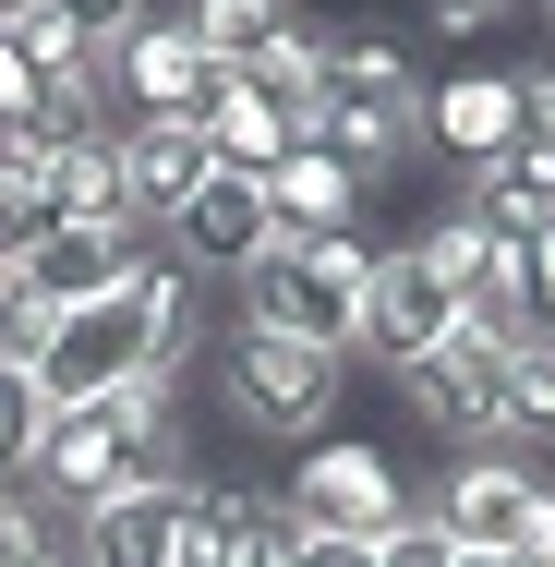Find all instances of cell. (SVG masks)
Wrapping results in <instances>:
<instances>
[{
    "label": "cell",
    "instance_id": "cell-1",
    "mask_svg": "<svg viewBox=\"0 0 555 567\" xmlns=\"http://www.w3.org/2000/svg\"><path fill=\"white\" fill-rule=\"evenodd\" d=\"M218 411L254 435V447H315L350 411V350L278 339V327H229L218 339Z\"/></svg>",
    "mask_w": 555,
    "mask_h": 567
},
{
    "label": "cell",
    "instance_id": "cell-2",
    "mask_svg": "<svg viewBox=\"0 0 555 567\" xmlns=\"http://www.w3.org/2000/svg\"><path fill=\"white\" fill-rule=\"evenodd\" d=\"M374 229H315V241H278L254 278H229V327H278V339L350 350L362 339V278H374Z\"/></svg>",
    "mask_w": 555,
    "mask_h": 567
},
{
    "label": "cell",
    "instance_id": "cell-3",
    "mask_svg": "<svg viewBox=\"0 0 555 567\" xmlns=\"http://www.w3.org/2000/svg\"><path fill=\"white\" fill-rule=\"evenodd\" d=\"M278 507L302 519V532H350V544H387L399 519H411V483H399V447H374V435H315V447H290V483H278Z\"/></svg>",
    "mask_w": 555,
    "mask_h": 567
},
{
    "label": "cell",
    "instance_id": "cell-4",
    "mask_svg": "<svg viewBox=\"0 0 555 567\" xmlns=\"http://www.w3.org/2000/svg\"><path fill=\"white\" fill-rule=\"evenodd\" d=\"M97 73H110V110H121V121H194V110L229 85L182 12H145V24L97 37Z\"/></svg>",
    "mask_w": 555,
    "mask_h": 567
},
{
    "label": "cell",
    "instance_id": "cell-5",
    "mask_svg": "<svg viewBox=\"0 0 555 567\" xmlns=\"http://www.w3.org/2000/svg\"><path fill=\"white\" fill-rule=\"evenodd\" d=\"M446 339H459V290H446L411 241H387V254H374V278H362V339H350V362L411 374V362L446 350Z\"/></svg>",
    "mask_w": 555,
    "mask_h": 567
},
{
    "label": "cell",
    "instance_id": "cell-6",
    "mask_svg": "<svg viewBox=\"0 0 555 567\" xmlns=\"http://www.w3.org/2000/svg\"><path fill=\"white\" fill-rule=\"evenodd\" d=\"M544 483H555V471H544V458H520V447H446L423 519H435L459 556H507V532H520V507H532Z\"/></svg>",
    "mask_w": 555,
    "mask_h": 567
},
{
    "label": "cell",
    "instance_id": "cell-7",
    "mask_svg": "<svg viewBox=\"0 0 555 567\" xmlns=\"http://www.w3.org/2000/svg\"><path fill=\"white\" fill-rule=\"evenodd\" d=\"M157 254H169L182 278H254V266L278 254V229H266V182H254V169H218L182 218L157 229Z\"/></svg>",
    "mask_w": 555,
    "mask_h": 567
},
{
    "label": "cell",
    "instance_id": "cell-8",
    "mask_svg": "<svg viewBox=\"0 0 555 567\" xmlns=\"http://www.w3.org/2000/svg\"><path fill=\"white\" fill-rule=\"evenodd\" d=\"M495 362H507V350L459 327L446 350H423V362L399 374V399H411V423H423L435 447H495Z\"/></svg>",
    "mask_w": 555,
    "mask_h": 567
},
{
    "label": "cell",
    "instance_id": "cell-9",
    "mask_svg": "<svg viewBox=\"0 0 555 567\" xmlns=\"http://www.w3.org/2000/svg\"><path fill=\"white\" fill-rule=\"evenodd\" d=\"M507 145H520V73H507V61L435 73V97H423V157L483 169V157H507Z\"/></svg>",
    "mask_w": 555,
    "mask_h": 567
},
{
    "label": "cell",
    "instance_id": "cell-10",
    "mask_svg": "<svg viewBox=\"0 0 555 567\" xmlns=\"http://www.w3.org/2000/svg\"><path fill=\"white\" fill-rule=\"evenodd\" d=\"M423 97H435V73H411V85H338L327 121H315V145H338L362 182L374 169H411L423 157Z\"/></svg>",
    "mask_w": 555,
    "mask_h": 567
},
{
    "label": "cell",
    "instance_id": "cell-11",
    "mask_svg": "<svg viewBox=\"0 0 555 567\" xmlns=\"http://www.w3.org/2000/svg\"><path fill=\"white\" fill-rule=\"evenodd\" d=\"M446 206L483 229V241H544L555 229V145H507V157H483V169H459L446 182Z\"/></svg>",
    "mask_w": 555,
    "mask_h": 567
},
{
    "label": "cell",
    "instance_id": "cell-12",
    "mask_svg": "<svg viewBox=\"0 0 555 567\" xmlns=\"http://www.w3.org/2000/svg\"><path fill=\"white\" fill-rule=\"evenodd\" d=\"M121 182H133V218H145V241H157V229L218 182L206 121H121Z\"/></svg>",
    "mask_w": 555,
    "mask_h": 567
},
{
    "label": "cell",
    "instance_id": "cell-13",
    "mask_svg": "<svg viewBox=\"0 0 555 567\" xmlns=\"http://www.w3.org/2000/svg\"><path fill=\"white\" fill-rule=\"evenodd\" d=\"M362 169L338 157V145H290L278 169H266V229L278 241H315V229H362Z\"/></svg>",
    "mask_w": 555,
    "mask_h": 567
},
{
    "label": "cell",
    "instance_id": "cell-14",
    "mask_svg": "<svg viewBox=\"0 0 555 567\" xmlns=\"http://www.w3.org/2000/svg\"><path fill=\"white\" fill-rule=\"evenodd\" d=\"M241 85H254V97H278V110H290V133L315 145V121H327V97H338V85H327V24H302V12H290V24L241 61Z\"/></svg>",
    "mask_w": 555,
    "mask_h": 567
},
{
    "label": "cell",
    "instance_id": "cell-15",
    "mask_svg": "<svg viewBox=\"0 0 555 567\" xmlns=\"http://www.w3.org/2000/svg\"><path fill=\"white\" fill-rule=\"evenodd\" d=\"M133 254H145V241H121V229H85V218H61L49 241H37V254H24V266H12V278H37V290H49V302L73 315V302L121 290V266H133Z\"/></svg>",
    "mask_w": 555,
    "mask_h": 567
},
{
    "label": "cell",
    "instance_id": "cell-16",
    "mask_svg": "<svg viewBox=\"0 0 555 567\" xmlns=\"http://www.w3.org/2000/svg\"><path fill=\"white\" fill-rule=\"evenodd\" d=\"M495 447L555 458V339H544V327L507 339V362H495Z\"/></svg>",
    "mask_w": 555,
    "mask_h": 567
},
{
    "label": "cell",
    "instance_id": "cell-17",
    "mask_svg": "<svg viewBox=\"0 0 555 567\" xmlns=\"http://www.w3.org/2000/svg\"><path fill=\"white\" fill-rule=\"evenodd\" d=\"M49 194H61V218L145 241V218H133V182H121V133H85V145H61V157H49Z\"/></svg>",
    "mask_w": 555,
    "mask_h": 567
},
{
    "label": "cell",
    "instance_id": "cell-18",
    "mask_svg": "<svg viewBox=\"0 0 555 567\" xmlns=\"http://www.w3.org/2000/svg\"><path fill=\"white\" fill-rule=\"evenodd\" d=\"M194 121H206V157H218V169H254V182H266V169L302 145V133H290V110H278V97H254L241 73H229V85H218Z\"/></svg>",
    "mask_w": 555,
    "mask_h": 567
},
{
    "label": "cell",
    "instance_id": "cell-19",
    "mask_svg": "<svg viewBox=\"0 0 555 567\" xmlns=\"http://www.w3.org/2000/svg\"><path fill=\"white\" fill-rule=\"evenodd\" d=\"M0 37L24 49V73H37V85H73V73H97V24H73L61 0H24Z\"/></svg>",
    "mask_w": 555,
    "mask_h": 567
},
{
    "label": "cell",
    "instance_id": "cell-20",
    "mask_svg": "<svg viewBox=\"0 0 555 567\" xmlns=\"http://www.w3.org/2000/svg\"><path fill=\"white\" fill-rule=\"evenodd\" d=\"M0 567H73V507L37 483H0Z\"/></svg>",
    "mask_w": 555,
    "mask_h": 567
},
{
    "label": "cell",
    "instance_id": "cell-21",
    "mask_svg": "<svg viewBox=\"0 0 555 567\" xmlns=\"http://www.w3.org/2000/svg\"><path fill=\"white\" fill-rule=\"evenodd\" d=\"M182 24L206 37V61H218V73H241V61L290 24V0H182Z\"/></svg>",
    "mask_w": 555,
    "mask_h": 567
},
{
    "label": "cell",
    "instance_id": "cell-22",
    "mask_svg": "<svg viewBox=\"0 0 555 567\" xmlns=\"http://www.w3.org/2000/svg\"><path fill=\"white\" fill-rule=\"evenodd\" d=\"M49 339H61V302H49L37 278H0V362H12V374H37Z\"/></svg>",
    "mask_w": 555,
    "mask_h": 567
},
{
    "label": "cell",
    "instance_id": "cell-23",
    "mask_svg": "<svg viewBox=\"0 0 555 567\" xmlns=\"http://www.w3.org/2000/svg\"><path fill=\"white\" fill-rule=\"evenodd\" d=\"M229 567H302V519L278 495H241L229 507Z\"/></svg>",
    "mask_w": 555,
    "mask_h": 567
},
{
    "label": "cell",
    "instance_id": "cell-24",
    "mask_svg": "<svg viewBox=\"0 0 555 567\" xmlns=\"http://www.w3.org/2000/svg\"><path fill=\"white\" fill-rule=\"evenodd\" d=\"M37 435H49V386L0 362V483H24V471H37Z\"/></svg>",
    "mask_w": 555,
    "mask_h": 567
},
{
    "label": "cell",
    "instance_id": "cell-25",
    "mask_svg": "<svg viewBox=\"0 0 555 567\" xmlns=\"http://www.w3.org/2000/svg\"><path fill=\"white\" fill-rule=\"evenodd\" d=\"M327 85H411V49L387 24H338L327 37Z\"/></svg>",
    "mask_w": 555,
    "mask_h": 567
},
{
    "label": "cell",
    "instance_id": "cell-26",
    "mask_svg": "<svg viewBox=\"0 0 555 567\" xmlns=\"http://www.w3.org/2000/svg\"><path fill=\"white\" fill-rule=\"evenodd\" d=\"M507 12H520V0H411V24H423V37H446V49H483Z\"/></svg>",
    "mask_w": 555,
    "mask_h": 567
},
{
    "label": "cell",
    "instance_id": "cell-27",
    "mask_svg": "<svg viewBox=\"0 0 555 567\" xmlns=\"http://www.w3.org/2000/svg\"><path fill=\"white\" fill-rule=\"evenodd\" d=\"M374 567H459V544H446L435 519H423V495H411V519H399V532L374 544Z\"/></svg>",
    "mask_w": 555,
    "mask_h": 567
},
{
    "label": "cell",
    "instance_id": "cell-28",
    "mask_svg": "<svg viewBox=\"0 0 555 567\" xmlns=\"http://www.w3.org/2000/svg\"><path fill=\"white\" fill-rule=\"evenodd\" d=\"M520 73V145H555V49L544 61H507Z\"/></svg>",
    "mask_w": 555,
    "mask_h": 567
},
{
    "label": "cell",
    "instance_id": "cell-29",
    "mask_svg": "<svg viewBox=\"0 0 555 567\" xmlns=\"http://www.w3.org/2000/svg\"><path fill=\"white\" fill-rule=\"evenodd\" d=\"M520 302H532V327L555 339V229H544V241H520Z\"/></svg>",
    "mask_w": 555,
    "mask_h": 567
},
{
    "label": "cell",
    "instance_id": "cell-30",
    "mask_svg": "<svg viewBox=\"0 0 555 567\" xmlns=\"http://www.w3.org/2000/svg\"><path fill=\"white\" fill-rule=\"evenodd\" d=\"M507 556H520V567H555V483L532 495V507H520V532H507Z\"/></svg>",
    "mask_w": 555,
    "mask_h": 567
},
{
    "label": "cell",
    "instance_id": "cell-31",
    "mask_svg": "<svg viewBox=\"0 0 555 567\" xmlns=\"http://www.w3.org/2000/svg\"><path fill=\"white\" fill-rule=\"evenodd\" d=\"M0 121H37V73H24L12 37H0Z\"/></svg>",
    "mask_w": 555,
    "mask_h": 567
},
{
    "label": "cell",
    "instance_id": "cell-32",
    "mask_svg": "<svg viewBox=\"0 0 555 567\" xmlns=\"http://www.w3.org/2000/svg\"><path fill=\"white\" fill-rule=\"evenodd\" d=\"M61 12H73V24H97V37H121V24H145L157 0H61Z\"/></svg>",
    "mask_w": 555,
    "mask_h": 567
},
{
    "label": "cell",
    "instance_id": "cell-33",
    "mask_svg": "<svg viewBox=\"0 0 555 567\" xmlns=\"http://www.w3.org/2000/svg\"><path fill=\"white\" fill-rule=\"evenodd\" d=\"M302 567H374V544H350V532H302Z\"/></svg>",
    "mask_w": 555,
    "mask_h": 567
},
{
    "label": "cell",
    "instance_id": "cell-34",
    "mask_svg": "<svg viewBox=\"0 0 555 567\" xmlns=\"http://www.w3.org/2000/svg\"><path fill=\"white\" fill-rule=\"evenodd\" d=\"M459 567H520V556H459Z\"/></svg>",
    "mask_w": 555,
    "mask_h": 567
},
{
    "label": "cell",
    "instance_id": "cell-35",
    "mask_svg": "<svg viewBox=\"0 0 555 567\" xmlns=\"http://www.w3.org/2000/svg\"><path fill=\"white\" fill-rule=\"evenodd\" d=\"M520 12H544V24H555V0H520Z\"/></svg>",
    "mask_w": 555,
    "mask_h": 567
},
{
    "label": "cell",
    "instance_id": "cell-36",
    "mask_svg": "<svg viewBox=\"0 0 555 567\" xmlns=\"http://www.w3.org/2000/svg\"><path fill=\"white\" fill-rule=\"evenodd\" d=\"M0 278H12V266H0Z\"/></svg>",
    "mask_w": 555,
    "mask_h": 567
}]
</instances>
